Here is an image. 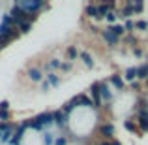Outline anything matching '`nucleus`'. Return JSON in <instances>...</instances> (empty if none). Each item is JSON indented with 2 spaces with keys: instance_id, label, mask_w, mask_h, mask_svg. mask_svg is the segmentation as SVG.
Wrapping results in <instances>:
<instances>
[{
  "instance_id": "f257e3e1",
  "label": "nucleus",
  "mask_w": 148,
  "mask_h": 145,
  "mask_svg": "<svg viewBox=\"0 0 148 145\" xmlns=\"http://www.w3.org/2000/svg\"><path fill=\"white\" fill-rule=\"evenodd\" d=\"M28 77H30L32 81H36V83H38V81L43 79V74H41L40 68H30V70H28Z\"/></svg>"
},
{
  "instance_id": "f03ea898",
  "label": "nucleus",
  "mask_w": 148,
  "mask_h": 145,
  "mask_svg": "<svg viewBox=\"0 0 148 145\" xmlns=\"http://www.w3.org/2000/svg\"><path fill=\"white\" fill-rule=\"evenodd\" d=\"M101 34H103V38H105V40H107V42H109V44H111V45H114L116 42H118V38L114 36V32H112L111 28H105V30H103V32H101Z\"/></svg>"
},
{
  "instance_id": "7ed1b4c3",
  "label": "nucleus",
  "mask_w": 148,
  "mask_h": 145,
  "mask_svg": "<svg viewBox=\"0 0 148 145\" xmlns=\"http://www.w3.org/2000/svg\"><path fill=\"white\" fill-rule=\"evenodd\" d=\"M62 66V62L58 60V58H51L49 62H45V70H47L49 74H53V70H56V68H60Z\"/></svg>"
},
{
  "instance_id": "20e7f679",
  "label": "nucleus",
  "mask_w": 148,
  "mask_h": 145,
  "mask_svg": "<svg viewBox=\"0 0 148 145\" xmlns=\"http://www.w3.org/2000/svg\"><path fill=\"white\" fill-rule=\"evenodd\" d=\"M99 132H101L103 136H107V138H109V136L114 134V126H112V124H103V126L99 128Z\"/></svg>"
},
{
  "instance_id": "39448f33",
  "label": "nucleus",
  "mask_w": 148,
  "mask_h": 145,
  "mask_svg": "<svg viewBox=\"0 0 148 145\" xmlns=\"http://www.w3.org/2000/svg\"><path fill=\"white\" fill-rule=\"evenodd\" d=\"M86 15H88V17H98V6L88 4V6H86Z\"/></svg>"
},
{
  "instance_id": "423d86ee",
  "label": "nucleus",
  "mask_w": 148,
  "mask_h": 145,
  "mask_svg": "<svg viewBox=\"0 0 148 145\" xmlns=\"http://www.w3.org/2000/svg\"><path fill=\"white\" fill-rule=\"evenodd\" d=\"M111 83H112V85H114V87H116V89H124V81H122V79H120V77H118V76H112V77H111Z\"/></svg>"
},
{
  "instance_id": "0eeeda50",
  "label": "nucleus",
  "mask_w": 148,
  "mask_h": 145,
  "mask_svg": "<svg viewBox=\"0 0 148 145\" xmlns=\"http://www.w3.org/2000/svg\"><path fill=\"white\" fill-rule=\"evenodd\" d=\"M58 81H60V79H58L56 74H49V76H47V83L51 85V87H53V85H58Z\"/></svg>"
},
{
  "instance_id": "6e6552de",
  "label": "nucleus",
  "mask_w": 148,
  "mask_h": 145,
  "mask_svg": "<svg viewBox=\"0 0 148 145\" xmlns=\"http://www.w3.org/2000/svg\"><path fill=\"white\" fill-rule=\"evenodd\" d=\"M137 77H141V79H145V77H148V66L137 68Z\"/></svg>"
},
{
  "instance_id": "1a4fd4ad",
  "label": "nucleus",
  "mask_w": 148,
  "mask_h": 145,
  "mask_svg": "<svg viewBox=\"0 0 148 145\" xmlns=\"http://www.w3.org/2000/svg\"><path fill=\"white\" fill-rule=\"evenodd\" d=\"M135 77H137V68H130V70H127V72H126V79H135Z\"/></svg>"
},
{
  "instance_id": "9d476101",
  "label": "nucleus",
  "mask_w": 148,
  "mask_h": 145,
  "mask_svg": "<svg viewBox=\"0 0 148 145\" xmlns=\"http://www.w3.org/2000/svg\"><path fill=\"white\" fill-rule=\"evenodd\" d=\"M99 89H101V94L99 96H103L105 100H111V92H109V89L105 87V85H99Z\"/></svg>"
},
{
  "instance_id": "9b49d317",
  "label": "nucleus",
  "mask_w": 148,
  "mask_h": 145,
  "mask_svg": "<svg viewBox=\"0 0 148 145\" xmlns=\"http://www.w3.org/2000/svg\"><path fill=\"white\" fill-rule=\"evenodd\" d=\"M66 53H68V58H69V60H73V58H77V55H79V53H77V49H75V47H68V51H66Z\"/></svg>"
},
{
  "instance_id": "f8f14e48",
  "label": "nucleus",
  "mask_w": 148,
  "mask_h": 145,
  "mask_svg": "<svg viewBox=\"0 0 148 145\" xmlns=\"http://www.w3.org/2000/svg\"><path fill=\"white\" fill-rule=\"evenodd\" d=\"M81 58L84 60V64H86V66H92V64H94V62H92V58H90V55H88V53H81Z\"/></svg>"
},
{
  "instance_id": "ddd939ff",
  "label": "nucleus",
  "mask_w": 148,
  "mask_h": 145,
  "mask_svg": "<svg viewBox=\"0 0 148 145\" xmlns=\"http://www.w3.org/2000/svg\"><path fill=\"white\" fill-rule=\"evenodd\" d=\"M111 30H112V32H114V36L118 38L120 34H124V30H126V28H124V26H114V28H111Z\"/></svg>"
},
{
  "instance_id": "4468645a",
  "label": "nucleus",
  "mask_w": 148,
  "mask_h": 145,
  "mask_svg": "<svg viewBox=\"0 0 148 145\" xmlns=\"http://www.w3.org/2000/svg\"><path fill=\"white\" fill-rule=\"evenodd\" d=\"M68 143V138H56V142H54V145H66Z\"/></svg>"
},
{
  "instance_id": "2eb2a0df",
  "label": "nucleus",
  "mask_w": 148,
  "mask_h": 145,
  "mask_svg": "<svg viewBox=\"0 0 148 145\" xmlns=\"http://www.w3.org/2000/svg\"><path fill=\"white\" fill-rule=\"evenodd\" d=\"M105 17H107V21H109V23H114V19H116V15H114V13H112V11H109V13H107V15H105Z\"/></svg>"
},
{
  "instance_id": "dca6fc26",
  "label": "nucleus",
  "mask_w": 148,
  "mask_h": 145,
  "mask_svg": "<svg viewBox=\"0 0 148 145\" xmlns=\"http://www.w3.org/2000/svg\"><path fill=\"white\" fill-rule=\"evenodd\" d=\"M71 68V62H62V66H60V70H64V72H68V70Z\"/></svg>"
},
{
  "instance_id": "f3484780",
  "label": "nucleus",
  "mask_w": 148,
  "mask_h": 145,
  "mask_svg": "<svg viewBox=\"0 0 148 145\" xmlns=\"http://www.w3.org/2000/svg\"><path fill=\"white\" fill-rule=\"evenodd\" d=\"M135 26H137V28H146L148 25H146L145 21H139V23H137V25H135Z\"/></svg>"
},
{
  "instance_id": "a211bd4d",
  "label": "nucleus",
  "mask_w": 148,
  "mask_h": 145,
  "mask_svg": "<svg viewBox=\"0 0 148 145\" xmlns=\"http://www.w3.org/2000/svg\"><path fill=\"white\" fill-rule=\"evenodd\" d=\"M133 26H135V25H133V23H131V21H127V23H126V30H131V28H133Z\"/></svg>"
},
{
  "instance_id": "6ab92c4d",
  "label": "nucleus",
  "mask_w": 148,
  "mask_h": 145,
  "mask_svg": "<svg viewBox=\"0 0 148 145\" xmlns=\"http://www.w3.org/2000/svg\"><path fill=\"white\" fill-rule=\"evenodd\" d=\"M99 145H111V143H107V142H103V143H99Z\"/></svg>"
},
{
  "instance_id": "aec40b11",
  "label": "nucleus",
  "mask_w": 148,
  "mask_h": 145,
  "mask_svg": "<svg viewBox=\"0 0 148 145\" xmlns=\"http://www.w3.org/2000/svg\"><path fill=\"white\" fill-rule=\"evenodd\" d=\"M111 145H120V143H118V142H114V143H111Z\"/></svg>"
}]
</instances>
